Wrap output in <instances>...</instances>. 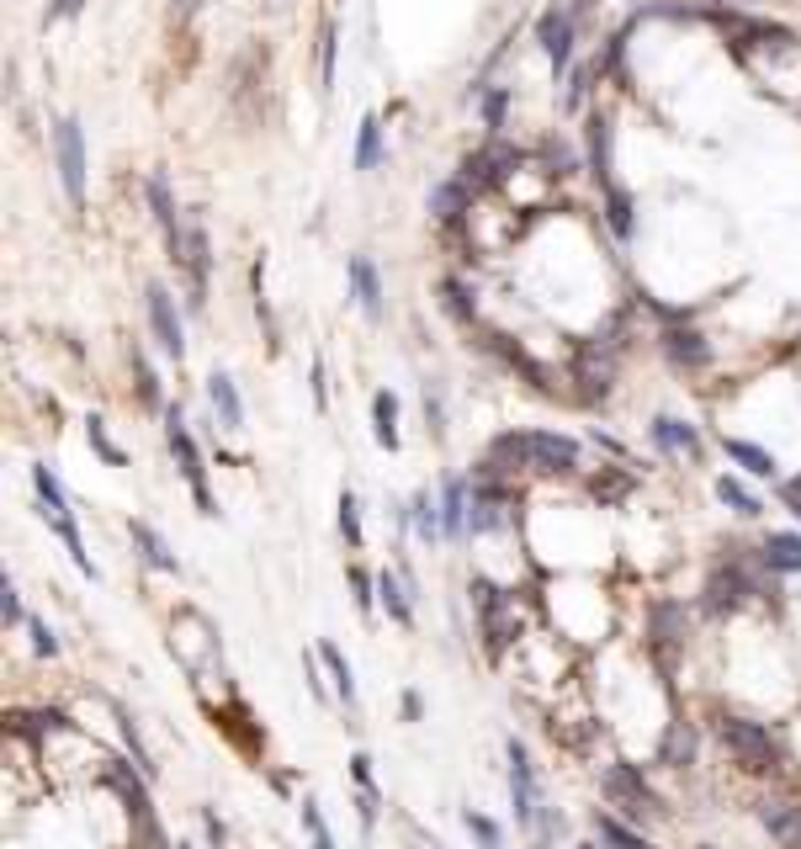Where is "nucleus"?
Masks as SVG:
<instances>
[{
  "label": "nucleus",
  "instance_id": "55",
  "mask_svg": "<svg viewBox=\"0 0 801 849\" xmlns=\"http://www.w3.org/2000/svg\"><path fill=\"white\" fill-rule=\"evenodd\" d=\"M181 849H196V845H181Z\"/></svg>",
  "mask_w": 801,
  "mask_h": 849
},
{
  "label": "nucleus",
  "instance_id": "26",
  "mask_svg": "<svg viewBox=\"0 0 801 849\" xmlns=\"http://www.w3.org/2000/svg\"><path fill=\"white\" fill-rule=\"evenodd\" d=\"M722 446H728V457L738 462V467H749L753 478H775V457H770L764 446H753V441H738V436H728Z\"/></svg>",
  "mask_w": 801,
  "mask_h": 849
},
{
  "label": "nucleus",
  "instance_id": "9",
  "mask_svg": "<svg viewBox=\"0 0 801 849\" xmlns=\"http://www.w3.org/2000/svg\"><path fill=\"white\" fill-rule=\"evenodd\" d=\"M149 213H154V223H160V234H165V250H171V261L181 255V234H186V223H181V213H175V192H171V175L165 170H154L149 175Z\"/></svg>",
  "mask_w": 801,
  "mask_h": 849
},
{
  "label": "nucleus",
  "instance_id": "31",
  "mask_svg": "<svg viewBox=\"0 0 801 849\" xmlns=\"http://www.w3.org/2000/svg\"><path fill=\"white\" fill-rule=\"evenodd\" d=\"M383 165V122L362 118V133H356V170H377Z\"/></svg>",
  "mask_w": 801,
  "mask_h": 849
},
{
  "label": "nucleus",
  "instance_id": "52",
  "mask_svg": "<svg viewBox=\"0 0 801 849\" xmlns=\"http://www.w3.org/2000/svg\"><path fill=\"white\" fill-rule=\"evenodd\" d=\"M419 711H425V701H419V696L409 690V696H404V717H419Z\"/></svg>",
  "mask_w": 801,
  "mask_h": 849
},
{
  "label": "nucleus",
  "instance_id": "21",
  "mask_svg": "<svg viewBox=\"0 0 801 849\" xmlns=\"http://www.w3.org/2000/svg\"><path fill=\"white\" fill-rule=\"evenodd\" d=\"M584 144H589V170L600 175V186H616L610 181V122L606 118H589V128H584Z\"/></svg>",
  "mask_w": 801,
  "mask_h": 849
},
{
  "label": "nucleus",
  "instance_id": "36",
  "mask_svg": "<svg viewBox=\"0 0 801 849\" xmlns=\"http://www.w3.org/2000/svg\"><path fill=\"white\" fill-rule=\"evenodd\" d=\"M303 828H308L314 849H335V833H329V823L318 818V801L314 797H303Z\"/></svg>",
  "mask_w": 801,
  "mask_h": 849
},
{
  "label": "nucleus",
  "instance_id": "19",
  "mask_svg": "<svg viewBox=\"0 0 801 849\" xmlns=\"http://www.w3.org/2000/svg\"><path fill=\"white\" fill-rule=\"evenodd\" d=\"M467 478H446L440 484V532L446 536H462L467 532Z\"/></svg>",
  "mask_w": 801,
  "mask_h": 849
},
{
  "label": "nucleus",
  "instance_id": "22",
  "mask_svg": "<svg viewBox=\"0 0 801 849\" xmlns=\"http://www.w3.org/2000/svg\"><path fill=\"white\" fill-rule=\"evenodd\" d=\"M467 202H473V186L462 181V175H452V181H440L436 192H430V213H436L440 223H452L467 213Z\"/></svg>",
  "mask_w": 801,
  "mask_h": 849
},
{
  "label": "nucleus",
  "instance_id": "41",
  "mask_svg": "<svg viewBox=\"0 0 801 849\" xmlns=\"http://www.w3.org/2000/svg\"><path fill=\"white\" fill-rule=\"evenodd\" d=\"M440 309H446V314H452V319H462V324H467V319H473V303H467V287H462V282H440Z\"/></svg>",
  "mask_w": 801,
  "mask_h": 849
},
{
  "label": "nucleus",
  "instance_id": "30",
  "mask_svg": "<svg viewBox=\"0 0 801 849\" xmlns=\"http://www.w3.org/2000/svg\"><path fill=\"white\" fill-rule=\"evenodd\" d=\"M372 420H377L383 452H398V398H393V393H377V398H372Z\"/></svg>",
  "mask_w": 801,
  "mask_h": 849
},
{
  "label": "nucleus",
  "instance_id": "39",
  "mask_svg": "<svg viewBox=\"0 0 801 849\" xmlns=\"http://www.w3.org/2000/svg\"><path fill=\"white\" fill-rule=\"evenodd\" d=\"M11 722H17V728H27V732H32V738H38V732H59V728H70V722H64L59 711H17Z\"/></svg>",
  "mask_w": 801,
  "mask_h": 849
},
{
  "label": "nucleus",
  "instance_id": "42",
  "mask_svg": "<svg viewBox=\"0 0 801 849\" xmlns=\"http://www.w3.org/2000/svg\"><path fill=\"white\" fill-rule=\"evenodd\" d=\"M606 202H610V229H616V234L627 240V234H631V196L610 186V192H606Z\"/></svg>",
  "mask_w": 801,
  "mask_h": 849
},
{
  "label": "nucleus",
  "instance_id": "28",
  "mask_svg": "<svg viewBox=\"0 0 801 849\" xmlns=\"http://www.w3.org/2000/svg\"><path fill=\"white\" fill-rule=\"evenodd\" d=\"M488 351H499V356H505V362H510L515 372H520V377L531 383V388H547V372H541L536 362H526V351H520V345H515L510 335H488Z\"/></svg>",
  "mask_w": 801,
  "mask_h": 849
},
{
  "label": "nucleus",
  "instance_id": "53",
  "mask_svg": "<svg viewBox=\"0 0 801 849\" xmlns=\"http://www.w3.org/2000/svg\"><path fill=\"white\" fill-rule=\"evenodd\" d=\"M579 849H610V845H606V839H600V845H579Z\"/></svg>",
  "mask_w": 801,
  "mask_h": 849
},
{
  "label": "nucleus",
  "instance_id": "5",
  "mask_svg": "<svg viewBox=\"0 0 801 849\" xmlns=\"http://www.w3.org/2000/svg\"><path fill=\"white\" fill-rule=\"evenodd\" d=\"M610 383H616V345L606 335L579 345L574 351V393H579L584 404H600L610 393Z\"/></svg>",
  "mask_w": 801,
  "mask_h": 849
},
{
  "label": "nucleus",
  "instance_id": "34",
  "mask_svg": "<svg viewBox=\"0 0 801 849\" xmlns=\"http://www.w3.org/2000/svg\"><path fill=\"white\" fill-rule=\"evenodd\" d=\"M85 436H91V452H97V457L107 462V467H128V452H122V446H112V441H107V431H101V420H97V414L85 420Z\"/></svg>",
  "mask_w": 801,
  "mask_h": 849
},
{
  "label": "nucleus",
  "instance_id": "3",
  "mask_svg": "<svg viewBox=\"0 0 801 849\" xmlns=\"http://www.w3.org/2000/svg\"><path fill=\"white\" fill-rule=\"evenodd\" d=\"M473 610H478V637H484V654L499 658L510 648V637L520 631V616L510 610V595L494 589L488 579H473Z\"/></svg>",
  "mask_w": 801,
  "mask_h": 849
},
{
  "label": "nucleus",
  "instance_id": "40",
  "mask_svg": "<svg viewBox=\"0 0 801 849\" xmlns=\"http://www.w3.org/2000/svg\"><path fill=\"white\" fill-rule=\"evenodd\" d=\"M600 839H606L610 849H637V845H648L642 833H631L621 818H600Z\"/></svg>",
  "mask_w": 801,
  "mask_h": 849
},
{
  "label": "nucleus",
  "instance_id": "29",
  "mask_svg": "<svg viewBox=\"0 0 801 849\" xmlns=\"http://www.w3.org/2000/svg\"><path fill=\"white\" fill-rule=\"evenodd\" d=\"M133 542H139V553H144V563H154V568H165V574H175L181 563H175V553L165 547V536L149 532L144 520H133Z\"/></svg>",
  "mask_w": 801,
  "mask_h": 849
},
{
  "label": "nucleus",
  "instance_id": "43",
  "mask_svg": "<svg viewBox=\"0 0 801 849\" xmlns=\"http://www.w3.org/2000/svg\"><path fill=\"white\" fill-rule=\"evenodd\" d=\"M462 823H467V833H473L484 849H499V823H488L484 812H462Z\"/></svg>",
  "mask_w": 801,
  "mask_h": 849
},
{
  "label": "nucleus",
  "instance_id": "49",
  "mask_svg": "<svg viewBox=\"0 0 801 849\" xmlns=\"http://www.w3.org/2000/svg\"><path fill=\"white\" fill-rule=\"evenodd\" d=\"M308 383H314V410L324 414V410H329V388H324L329 377H324V362H318V356H314V372H308Z\"/></svg>",
  "mask_w": 801,
  "mask_h": 849
},
{
  "label": "nucleus",
  "instance_id": "10",
  "mask_svg": "<svg viewBox=\"0 0 801 849\" xmlns=\"http://www.w3.org/2000/svg\"><path fill=\"white\" fill-rule=\"evenodd\" d=\"M536 43L547 49L552 70H568V59H574V43H579V32H574V17H568V11H541V17H536Z\"/></svg>",
  "mask_w": 801,
  "mask_h": 849
},
{
  "label": "nucleus",
  "instance_id": "12",
  "mask_svg": "<svg viewBox=\"0 0 801 849\" xmlns=\"http://www.w3.org/2000/svg\"><path fill=\"white\" fill-rule=\"evenodd\" d=\"M743 595H753L749 574H743V568H732V563H722V568H711V574H706L701 606L706 610H732V606H743Z\"/></svg>",
  "mask_w": 801,
  "mask_h": 849
},
{
  "label": "nucleus",
  "instance_id": "45",
  "mask_svg": "<svg viewBox=\"0 0 801 849\" xmlns=\"http://www.w3.org/2000/svg\"><path fill=\"white\" fill-rule=\"evenodd\" d=\"M505 112H510V91H494V97H484V122H488V133H499V128H505Z\"/></svg>",
  "mask_w": 801,
  "mask_h": 849
},
{
  "label": "nucleus",
  "instance_id": "17",
  "mask_svg": "<svg viewBox=\"0 0 801 849\" xmlns=\"http://www.w3.org/2000/svg\"><path fill=\"white\" fill-rule=\"evenodd\" d=\"M648 637H653V648H680L685 643V606H675V600H658L653 610H648Z\"/></svg>",
  "mask_w": 801,
  "mask_h": 849
},
{
  "label": "nucleus",
  "instance_id": "44",
  "mask_svg": "<svg viewBox=\"0 0 801 849\" xmlns=\"http://www.w3.org/2000/svg\"><path fill=\"white\" fill-rule=\"evenodd\" d=\"M27 631H32V648H38V658H53V654H59V637L49 631V621L27 616Z\"/></svg>",
  "mask_w": 801,
  "mask_h": 849
},
{
  "label": "nucleus",
  "instance_id": "20",
  "mask_svg": "<svg viewBox=\"0 0 801 849\" xmlns=\"http://www.w3.org/2000/svg\"><path fill=\"white\" fill-rule=\"evenodd\" d=\"M663 356L690 372V366H706V362H711V345H706L696 330H669V335H663Z\"/></svg>",
  "mask_w": 801,
  "mask_h": 849
},
{
  "label": "nucleus",
  "instance_id": "46",
  "mask_svg": "<svg viewBox=\"0 0 801 849\" xmlns=\"http://www.w3.org/2000/svg\"><path fill=\"white\" fill-rule=\"evenodd\" d=\"M0 610H6V627H22V600H17V584H0Z\"/></svg>",
  "mask_w": 801,
  "mask_h": 849
},
{
  "label": "nucleus",
  "instance_id": "48",
  "mask_svg": "<svg viewBox=\"0 0 801 849\" xmlns=\"http://www.w3.org/2000/svg\"><path fill=\"white\" fill-rule=\"evenodd\" d=\"M303 679H308V696H314V701H329V690H324V679H318V654H303Z\"/></svg>",
  "mask_w": 801,
  "mask_h": 849
},
{
  "label": "nucleus",
  "instance_id": "37",
  "mask_svg": "<svg viewBox=\"0 0 801 849\" xmlns=\"http://www.w3.org/2000/svg\"><path fill=\"white\" fill-rule=\"evenodd\" d=\"M341 536L351 542V547H362V505H356L351 488L341 494Z\"/></svg>",
  "mask_w": 801,
  "mask_h": 849
},
{
  "label": "nucleus",
  "instance_id": "15",
  "mask_svg": "<svg viewBox=\"0 0 801 849\" xmlns=\"http://www.w3.org/2000/svg\"><path fill=\"white\" fill-rule=\"evenodd\" d=\"M207 398H213V410H219L223 431H240V425H244V398H240L234 377H229L223 366H213V372H207Z\"/></svg>",
  "mask_w": 801,
  "mask_h": 849
},
{
  "label": "nucleus",
  "instance_id": "51",
  "mask_svg": "<svg viewBox=\"0 0 801 849\" xmlns=\"http://www.w3.org/2000/svg\"><path fill=\"white\" fill-rule=\"evenodd\" d=\"M425 414H430V431L440 436V393L436 388H425Z\"/></svg>",
  "mask_w": 801,
  "mask_h": 849
},
{
  "label": "nucleus",
  "instance_id": "4",
  "mask_svg": "<svg viewBox=\"0 0 801 849\" xmlns=\"http://www.w3.org/2000/svg\"><path fill=\"white\" fill-rule=\"evenodd\" d=\"M722 744H728V754L743 765V770H753V776H764V770H775V738L764 732V722H749V717H722Z\"/></svg>",
  "mask_w": 801,
  "mask_h": 849
},
{
  "label": "nucleus",
  "instance_id": "54",
  "mask_svg": "<svg viewBox=\"0 0 801 849\" xmlns=\"http://www.w3.org/2000/svg\"><path fill=\"white\" fill-rule=\"evenodd\" d=\"M637 849H653V845H637Z\"/></svg>",
  "mask_w": 801,
  "mask_h": 849
},
{
  "label": "nucleus",
  "instance_id": "1",
  "mask_svg": "<svg viewBox=\"0 0 801 849\" xmlns=\"http://www.w3.org/2000/svg\"><path fill=\"white\" fill-rule=\"evenodd\" d=\"M484 473H574L579 467V441L552 436V431H515V436L488 441Z\"/></svg>",
  "mask_w": 801,
  "mask_h": 849
},
{
  "label": "nucleus",
  "instance_id": "16",
  "mask_svg": "<svg viewBox=\"0 0 801 849\" xmlns=\"http://www.w3.org/2000/svg\"><path fill=\"white\" fill-rule=\"evenodd\" d=\"M505 754H510L515 823H520V828H531V759H526V744H520V738H510V744H505Z\"/></svg>",
  "mask_w": 801,
  "mask_h": 849
},
{
  "label": "nucleus",
  "instance_id": "14",
  "mask_svg": "<svg viewBox=\"0 0 801 849\" xmlns=\"http://www.w3.org/2000/svg\"><path fill=\"white\" fill-rule=\"evenodd\" d=\"M759 823L785 849H801V807L797 801H759Z\"/></svg>",
  "mask_w": 801,
  "mask_h": 849
},
{
  "label": "nucleus",
  "instance_id": "47",
  "mask_svg": "<svg viewBox=\"0 0 801 849\" xmlns=\"http://www.w3.org/2000/svg\"><path fill=\"white\" fill-rule=\"evenodd\" d=\"M351 776H356V786H362V791H372V797H377V780H372V754H351Z\"/></svg>",
  "mask_w": 801,
  "mask_h": 849
},
{
  "label": "nucleus",
  "instance_id": "2",
  "mask_svg": "<svg viewBox=\"0 0 801 849\" xmlns=\"http://www.w3.org/2000/svg\"><path fill=\"white\" fill-rule=\"evenodd\" d=\"M165 446H171V457H175V467H181V478L192 484V494H196V509L207 515V520H219L223 509H219V499H213V488H207V467H202V452H196V441H192V431H186V420H181V410H165Z\"/></svg>",
  "mask_w": 801,
  "mask_h": 849
},
{
  "label": "nucleus",
  "instance_id": "27",
  "mask_svg": "<svg viewBox=\"0 0 801 849\" xmlns=\"http://www.w3.org/2000/svg\"><path fill=\"white\" fill-rule=\"evenodd\" d=\"M318 658H324V664H329V675H335V696H341L345 706H356V675H351V658H345L329 637L318 643Z\"/></svg>",
  "mask_w": 801,
  "mask_h": 849
},
{
  "label": "nucleus",
  "instance_id": "56",
  "mask_svg": "<svg viewBox=\"0 0 801 849\" xmlns=\"http://www.w3.org/2000/svg\"><path fill=\"white\" fill-rule=\"evenodd\" d=\"M536 849H541V845H536Z\"/></svg>",
  "mask_w": 801,
  "mask_h": 849
},
{
  "label": "nucleus",
  "instance_id": "25",
  "mask_svg": "<svg viewBox=\"0 0 801 849\" xmlns=\"http://www.w3.org/2000/svg\"><path fill=\"white\" fill-rule=\"evenodd\" d=\"M658 759L675 765V770H685V765L696 759V728H690V722H669L663 744H658Z\"/></svg>",
  "mask_w": 801,
  "mask_h": 849
},
{
  "label": "nucleus",
  "instance_id": "11",
  "mask_svg": "<svg viewBox=\"0 0 801 849\" xmlns=\"http://www.w3.org/2000/svg\"><path fill=\"white\" fill-rule=\"evenodd\" d=\"M175 266L186 271V282H192V297L202 303V292H207V271H213V255H207V229L202 223H186V234H181V255H175Z\"/></svg>",
  "mask_w": 801,
  "mask_h": 849
},
{
  "label": "nucleus",
  "instance_id": "6",
  "mask_svg": "<svg viewBox=\"0 0 801 849\" xmlns=\"http://www.w3.org/2000/svg\"><path fill=\"white\" fill-rule=\"evenodd\" d=\"M600 791H606L610 807H621V818H631V823H653L658 812H663L658 797L648 791V780L637 776L631 765H610L606 780H600Z\"/></svg>",
  "mask_w": 801,
  "mask_h": 849
},
{
  "label": "nucleus",
  "instance_id": "35",
  "mask_svg": "<svg viewBox=\"0 0 801 849\" xmlns=\"http://www.w3.org/2000/svg\"><path fill=\"white\" fill-rule=\"evenodd\" d=\"M318 85H324V97L335 91V22L318 32Z\"/></svg>",
  "mask_w": 801,
  "mask_h": 849
},
{
  "label": "nucleus",
  "instance_id": "13",
  "mask_svg": "<svg viewBox=\"0 0 801 849\" xmlns=\"http://www.w3.org/2000/svg\"><path fill=\"white\" fill-rule=\"evenodd\" d=\"M351 297L366 309V319H383V271L372 255H351Z\"/></svg>",
  "mask_w": 801,
  "mask_h": 849
},
{
  "label": "nucleus",
  "instance_id": "23",
  "mask_svg": "<svg viewBox=\"0 0 801 849\" xmlns=\"http://www.w3.org/2000/svg\"><path fill=\"white\" fill-rule=\"evenodd\" d=\"M653 446H658V452H696V446H701V436H696L685 420H675V414H658V420H653Z\"/></svg>",
  "mask_w": 801,
  "mask_h": 849
},
{
  "label": "nucleus",
  "instance_id": "50",
  "mask_svg": "<svg viewBox=\"0 0 801 849\" xmlns=\"http://www.w3.org/2000/svg\"><path fill=\"white\" fill-rule=\"evenodd\" d=\"M80 11H85V0H53L49 22H64V17H80Z\"/></svg>",
  "mask_w": 801,
  "mask_h": 849
},
{
  "label": "nucleus",
  "instance_id": "33",
  "mask_svg": "<svg viewBox=\"0 0 801 849\" xmlns=\"http://www.w3.org/2000/svg\"><path fill=\"white\" fill-rule=\"evenodd\" d=\"M409 520H414V526H419V536H425V542H436V536H446V532H440V505H436V499H430V494H414Z\"/></svg>",
  "mask_w": 801,
  "mask_h": 849
},
{
  "label": "nucleus",
  "instance_id": "24",
  "mask_svg": "<svg viewBox=\"0 0 801 849\" xmlns=\"http://www.w3.org/2000/svg\"><path fill=\"white\" fill-rule=\"evenodd\" d=\"M764 563H770L775 574H801V536L797 532L764 536Z\"/></svg>",
  "mask_w": 801,
  "mask_h": 849
},
{
  "label": "nucleus",
  "instance_id": "38",
  "mask_svg": "<svg viewBox=\"0 0 801 849\" xmlns=\"http://www.w3.org/2000/svg\"><path fill=\"white\" fill-rule=\"evenodd\" d=\"M351 600H356V610H362V616L377 606V579H366L362 563H351Z\"/></svg>",
  "mask_w": 801,
  "mask_h": 849
},
{
  "label": "nucleus",
  "instance_id": "32",
  "mask_svg": "<svg viewBox=\"0 0 801 849\" xmlns=\"http://www.w3.org/2000/svg\"><path fill=\"white\" fill-rule=\"evenodd\" d=\"M717 499H722V505H732L738 515H759V509H764V499H759V494H749L738 478H717Z\"/></svg>",
  "mask_w": 801,
  "mask_h": 849
},
{
  "label": "nucleus",
  "instance_id": "18",
  "mask_svg": "<svg viewBox=\"0 0 801 849\" xmlns=\"http://www.w3.org/2000/svg\"><path fill=\"white\" fill-rule=\"evenodd\" d=\"M377 606L388 610L398 627H414V589L398 574H377Z\"/></svg>",
  "mask_w": 801,
  "mask_h": 849
},
{
  "label": "nucleus",
  "instance_id": "7",
  "mask_svg": "<svg viewBox=\"0 0 801 849\" xmlns=\"http://www.w3.org/2000/svg\"><path fill=\"white\" fill-rule=\"evenodd\" d=\"M53 165H59V186L70 196L74 208L85 202V133L74 118L53 122Z\"/></svg>",
  "mask_w": 801,
  "mask_h": 849
},
{
  "label": "nucleus",
  "instance_id": "8",
  "mask_svg": "<svg viewBox=\"0 0 801 849\" xmlns=\"http://www.w3.org/2000/svg\"><path fill=\"white\" fill-rule=\"evenodd\" d=\"M144 309H149V330H154V345H160L171 362H181V356H186V330H181V309H175V297H171L165 287H154V282H149Z\"/></svg>",
  "mask_w": 801,
  "mask_h": 849
}]
</instances>
